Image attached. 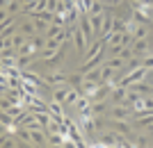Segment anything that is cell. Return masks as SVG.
<instances>
[{
    "label": "cell",
    "instance_id": "ffe728a7",
    "mask_svg": "<svg viewBox=\"0 0 153 148\" xmlns=\"http://www.w3.org/2000/svg\"><path fill=\"white\" fill-rule=\"evenodd\" d=\"M27 39H30V37H27V34H23V32H19V34H14V37H12V43H14V48H16V50H19V48H21V46H23V43H25Z\"/></svg>",
    "mask_w": 153,
    "mask_h": 148
},
{
    "label": "cell",
    "instance_id": "836d02e7",
    "mask_svg": "<svg viewBox=\"0 0 153 148\" xmlns=\"http://www.w3.org/2000/svg\"><path fill=\"white\" fill-rule=\"evenodd\" d=\"M2 2H7V0H2Z\"/></svg>",
    "mask_w": 153,
    "mask_h": 148
},
{
    "label": "cell",
    "instance_id": "9a60e30c",
    "mask_svg": "<svg viewBox=\"0 0 153 148\" xmlns=\"http://www.w3.org/2000/svg\"><path fill=\"white\" fill-rule=\"evenodd\" d=\"M114 130L117 132H121V135H130V125L126 123V119H114Z\"/></svg>",
    "mask_w": 153,
    "mask_h": 148
},
{
    "label": "cell",
    "instance_id": "7c38bea8",
    "mask_svg": "<svg viewBox=\"0 0 153 148\" xmlns=\"http://www.w3.org/2000/svg\"><path fill=\"white\" fill-rule=\"evenodd\" d=\"M62 105H64V103H57V100H53V103L48 105V112H51V114H53V119H57V121H64Z\"/></svg>",
    "mask_w": 153,
    "mask_h": 148
},
{
    "label": "cell",
    "instance_id": "52a82bcc",
    "mask_svg": "<svg viewBox=\"0 0 153 148\" xmlns=\"http://www.w3.org/2000/svg\"><path fill=\"white\" fill-rule=\"evenodd\" d=\"M21 32H23V34H27L30 39L34 37V34H39V32H37V25H34V18H32V16L25 21V23H21Z\"/></svg>",
    "mask_w": 153,
    "mask_h": 148
},
{
    "label": "cell",
    "instance_id": "4316f807",
    "mask_svg": "<svg viewBox=\"0 0 153 148\" xmlns=\"http://www.w3.org/2000/svg\"><path fill=\"white\" fill-rule=\"evenodd\" d=\"M142 66H144V68H149V71L153 68V52H146V55L142 57Z\"/></svg>",
    "mask_w": 153,
    "mask_h": 148
},
{
    "label": "cell",
    "instance_id": "d4e9b609",
    "mask_svg": "<svg viewBox=\"0 0 153 148\" xmlns=\"http://www.w3.org/2000/svg\"><path fill=\"white\" fill-rule=\"evenodd\" d=\"M76 5H78V9H80V14H89L91 0H76Z\"/></svg>",
    "mask_w": 153,
    "mask_h": 148
},
{
    "label": "cell",
    "instance_id": "8992f818",
    "mask_svg": "<svg viewBox=\"0 0 153 148\" xmlns=\"http://www.w3.org/2000/svg\"><path fill=\"white\" fill-rule=\"evenodd\" d=\"M71 39H73V43H76V50H78V52H82L85 48H87V37L82 34V30H80V27H76V30H73Z\"/></svg>",
    "mask_w": 153,
    "mask_h": 148
},
{
    "label": "cell",
    "instance_id": "ba28073f",
    "mask_svg": "<svg viewBox=\"0 0 153 148\" xmlns=\"http://www.w3.org/2000/svg\"><path fill=\"white\" fill-rule=\"evenodd\" d=\"M46 82L59 87V84H66V75H64V73H59V71H53L51 75H46Z\"/></svg>",
    "mask_w": 153,
    "mask_h": 148
},
{
    "label": "cell",
    "instance_id": "e575fe53",
    "mask_svg": "<svg viewBox=\"0 0 153 148\" xmlns=\"http://www.w3.org/2000/svg\"><path fill=\"white\" fill-rule=\"evenodd\" d=\"M151 96H153V91H151Z\"/></svg>",
    "mask_w": 153,
    "mask_h": 148
},
{
    "label": "cell",
    "instance_id": "9c48e42d",
    "mask_svg": "<svg viewBox=\"0 0 153 148\" xmlns=\"http://www.w3.org/2000/svg\"><path fill=\"white\" fill-rule=\"evenodd\" d=\"M133 37H135V39H146V37H149V25H146V23H137V21H135Z\"/></svg>",
    "mask_w": 153,
    "mask_h": 148
},
{
    "label": "cell",
    "instance_id": "1f68e13d",
    "mask_svg": "<svg viewBox=\"0 0 153 148\" xmlns=\"http://www.w3.org/2000/svg\"><path fill=\"white\" fill-rule=\"evenodd\" d=\"M149 52H153V46H151V50H149Z\"/></svg>",
    "mask_w": 153,
    "mask_h": 148
},
{
    "label": "cell",
    "instance_id": "4fadbf2b",
    "mask_svg": "<svg viewBox=\"0 0 153 148\" xmlns=\"http://www.w3.org/2000/svg\"><path fill=\"white\" fill-rule=\"evenodd\" d=\"M89 21H91V27H94V34L98 37L101 34V25H103V14H89Z\"/></svg>",
    "mask_w": 153,
    "mask_h": 148
},
{
    "label": "cell",
    "instance_id": "5bb4252c",
    "mask_svg": "<svg viewBox=\"0 0 153 148\" xmlns=\"http://www.w3.org/2000/svg\"><path fill=\"white\" fill-rule=\"evenodd\" d=\"M2 7L9 14H16L19 9H23V0H7V2H2Z\"/></svg>",
    "mask_w": 153,
    "mask_h": 148
},
{
    "label": "cell",
    "instance_id": "83f0119b",
    "mask_svg": "<svg viewBox=\"0 0 153 148\" xmlns=\"http://www.w3.org/2000/svg\"><path fill=\"white\" fill-rule=\"evenodd\" d=\"M14 30H16V23L12 21L9 25H5V27H2V39H5V37H14Z\"/></svg>",
    "mask_w": 153,
    "mask_h": 148
},
{
    "label": "cell",
    "instance_id": "30bf717a",
    "mask_svg": "<svg viewBox=\"0 0 153 148\" xmlns=\"http://www.w3.org/2000/svg\"><path fill=\"white\" fill-rule=\"evenodd\" d=\"M110 114H112V119H128V114H130V110H128L126 105H114L112 110H110Z\"/></svg>",
    "mask_w": 153,
    "mask_h": 148
},
{
    "label": "cell",
    "instance_id": "603a6c76",
    "mask_svg": "<svg viewBox=\"0 0 153 148\" xmlns=\"http://www.w3.org/2000/svg\"><path fill=\"white\" fill-rule=\"evenodd\" d=\"M37 2H39V0H23V14L30 16V14L37 9Z\"/></svg>",
    "mask_w": 153,
    "mask_h": 148
},
{
    "label": "cell",
    "instance_id": "4dcf8cb0",
    "mask_svg": "<svg viewBox=\"0 0 153 148\" xmlns=\"http://www.w3.org/2000/svg\"><path fill=\"white\" fill-rule=\"evenodd\" d=\"M133 2V7H137V5H142V2H146V0H130Z\"/></svg>",
    "mask_w": 153,
    "mask_h": 148
},
{
    "label": "cell",
    "instance_id": "484cf974",
    "mask_svg": "<svg viewBox=\"0 0 153 148\" xmlns=\"http://www.w3.org/2000/svg\"><path fill=\"white\" fill-rule=\"evenodd\" d=\"M130 89H135V91H140V94H151V87H146V84H142V82H135V84H130Z\"/></svg>",
    "mask_w": 153,
    "mask_h": 148
},
{
    "label": "cell",
    "instance_id": "6da1fadb",
    "mask_svg": "<svg viewBox=\"0 0 153 148\" xmlns=\"http://www.w3.org/2000/svg\"><path fill=\"white\" fill-rule=\"evenodd\" d=\"M149 68H144V66H137V68H133L130 73H123L121 77H119V84H123V87H130V84L135 82H142L144 77H146Z\"/></svg>",
    "mask_w": 153,
    "mask_h": 148
},
{
    "label": "cell",
    "instance_id": "277c9868",
    "mask_svg": "<svg viewBox=\"0 0 153 148\" xmlns=\"http://www.w3.org/2000/svg\"><path fill=\"white\" fill-rule=\"evenodd\" d=\"M112 30H114V16H110V14H103V25H101V34H98V37L105 41V39L112 34Z\"/></svg>",
    "mask_w": 153,
    "mask_h": 148
},
{
    "label": "cell",
    "instance_id": "3957f363",
    "mask_svg": "<svg viewBox=\"0 0 153 148\" xmlns=\"http://www.w3.org/2000/svg\"><path fill=\"white\" fill-rule=\"evenodd\" d=\"M78 27H80L82 34L87 37V43L96 37V34H94V27H91V21H89V14H80V25H78Z\"/></svg>",
    "mask_w": 153,
    "mask_h": 148
},
{
    "label": "cell",
    "instance_id": "2e32d148",
    "mask_svg": "<svg viewBox=\"0 0 153 148\" xmlns=\"http://www.w3.org/2000/svg\"><path fill=\"white\" fill-rule=\"evenodd\" d=\"M82 80H94V82H101V66H96L91 71L82 73Z\"/></svg>",
    "mask_w": 153,
    "mask_h": 148
},
{
    "label": "cell",
    "instance_id": "d6a6232c",
    "mask_svg": "<svg viewBox=\"0 0 153 148\" xmlns=\"http://www.w3.org/2000/svg\"><path fill=\"white\" fill-rule=\"evenodd\" d=\"M149 2H151V5H153V0H149Z\"/></svg>",
    "mask_w": 153,
    "mask_h": 148
},
{
    "label": "cell",
    "instance_id": "d6986e66",
    "mask_svg": "<svg viewBox=\"0 0 153 148\" xmlns=\"http://www.w3.org/2000/svg\"><path fill=\"white\" fill-rule=\"evenodd\" d=\"M151 125H153V114L137 116V128H151Z\"/></svg>",
    "mask_w": 153,
    "mask_h": 148
},
{
    "label": "cell",
    "instance_id": "ac0fdd59",
    "mask_svg": "<svg viewBox=\"0 0 153 148\" xmlns=\"http://www.w3.org/2000/svg\"><path fill=\"white\" fill-rule=\"evenodd\" d=\"M89 107H91V114H94V116L103 114V112L108 110V105H105V100H96V103H91Z\"/></svg>",
    "mask_w": 153,
    "mask_h": 148
},
{
    "label": "cell",
    "instance_id": "44dd1931",
    "mask_svg": "<svg viewBox=\"0 0 153 148\" xmlns=\"http://www.w3.org/2000/svg\"><path fill=\"white\" fill-rule=\"evenodd\" d=\"M21 80H27V82H34V84H39V87H41V82H44L41 77H37L34 73H30V71H23V73H21Z\"/></svg>",
    "mask_w": 153,
    "mask_h": 148
},
{
    "label": "cell",
    "instance_id": "7402d4cb",
    "mask_svg": "<svg viewBox=\"0 0 153 148\" xmlns=\"http://www.w3.org/2000/svg\"><path fill=\"white\" fill-rule=\"evenodd\" d=\"M126 48L123 43H110L108 46V57H114V55H121V50Z\"/></svg>",
    "mask_w": 153,
    "mask_h": 148
},
{
    "label": "cell",
    "instance_id": "7a4b0ae2",
    "mask_svg": "<svg viewBox=\"0 0 153 148\" xmlns=\"http://www.w3.org/2000/svg\"><path fill=\"white\" fill-rule=\"evenodd\" d=\"M126 98H128V87H123V84H114L112 91H110V100H112L114 105H121Z\"/></svg>",
    "mask_w": 153,
    "mask_h": 148
},
{
    "label": "cell",
    "instance_id": "cb8c5ba5",
    "mask_svg": "<svg viewBox=\"0 0 153 148\" xmlns=\"http://www.w3.org/2000/svg\"><path fill=\"white\" fill-rule=\"evenodd\" d=\"M89 14H105V12H103V2H101V0H91Z\"/></svg>",
    "mask_w": 153,
    "mask_h": 148
},
{
    "label": "cell",
    "instance_id": "5b68a950",
    "mask_svg": "<svg viewBox=\"0 0 153 148\" xmlns=\"http://www.w3.org/2000/svg\"><path fill=\"white\" fill-rule=\"evenodd\" d=\"M130 48H133V52H135V55H140V57H144V55L151 50V46H149V39H133Z\"/></svg>",
    "mask_w": 153,
    "mask_h": 148
},
{
    "label": "cell",
    "instance_id": "f546056e",
    "mask_svg": "<svg viewBox=\"0 0 153 148\" xmlns=\"http://www.w3.org/2000/svg\"><path fill=\"white\" fill-rule=\"evenodd\" d=\"M149 144V139L144 135H140V137H135V146H146Z\"/></svg>",
    "mask_w": 153,
    "mask_h": 148
},
{
    "label": "cell",
    "instance_id": "f1b7e54d",
    "mask_svg": "<svg viewBox=\"0 0 153 148\" xmlns=\"http://www.w3.org/2000/svg\"><path fill=\"white\" fill-rule=\"evenodd\" d=\"M16 64H19V62L14 59V55H5V57H2V66H16Z\"/></svg>",
    "mask_w": 153,
    "mask_h": 148
},
{
    "label": "cell",
    "instance_id": "8fae6325",
    "mask_svg": "<svg viewBox=\"0 0 153 148\" xmlns=\"http://www.w3.org/2000/svg\"><path fill=\"white\" fill-rule=\"evenodd\" d=\"M66 96H69V89H64V84L55 87L53 89V100H57V103H64L66 105Z\"/></svg>",
    "mask_w": 153,
    "mask_h": 148
},
{
    "label": "cell",
    "instance_id": "e0dca14e",
    "mask_svg": "<svg viewBox=\"0 0 153 148\" xmlns=\"http://www.w3.org/2000/svg\"><path fill=\"white\" fill-rule=\"evenodd\" d=\"M123 62H126V59H123V57H119V55H114V57H110L108 62H105V64H108V66H112L114 71H121V68H123Z\"/></svg>",
    "mask_w": 153,
    "mask_h": 148
}]
</instances>
